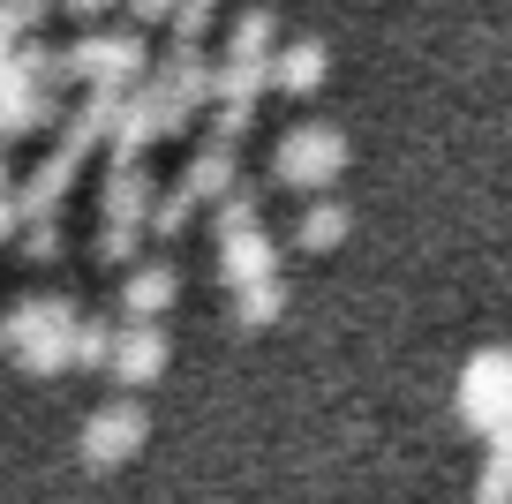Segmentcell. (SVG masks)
<instances>
[{"mask_svg": "<svg viewBox=\"0 0 512 504\" xmlns=\"http://www.w3.org/2000/svg\"><path fill=\"white\" fill-rule=\"evenodd\" d=\"M76 316L83 309L68 294H31V301H16V309L0 316V347L23 362V377H61V369H76V362H68Z\"/></svg>", "mask_w": 512, "mask_h": 504, "instance_id": "6da1fadb", "label": "cell"}, {"mask_svg": "<svg viewBox=\"0 0 512 504\" xmlns=\"http://www.w3.org/2000/svg\"><path fill=\"white\" fill-rule=\"evenodd\" d=\"M347 136H339L332 121H302V128H287V136L272 143V181L279 189H302V196H317V189H332L339 174H347Z\"/></svg>", "mask_w": 512, "mask_h": 504, "instance_id": "7a4b0ae2", "label": "cell"}, {"mask_svg": "<svg viewBox=\"0 0 512 504\" xmlns=\"http://www.w3.org/2000/svg\"><path fill=\"white\" fill-rule=\"evenodd\" d=\"M68 76L76 83H98V91H128V83L151 76V46L144 31H91L68 46Z\"/></svg>", "mask_w": 512, "mask_h": 504, "instance_id": "3957f363", "label": "cell"}, {"mask_svg": "<svg viewBox=\"0 0 512 504\" xmlns=\"http://www.w3.org/2000/svg\"><path fill=\"white\" fill-rule=\"evenodd\" d=\"M181 128H189V106H181V98L166 91L159 76H144V83H136V91H128L121 121H113V158H144L151 143L181 136Z\"/></svg>", "mask_w": 512, "mask_h": 504, "instance_id": "277c9868", "label": "cell"}, {"mask_svg": "<svg viewBox=\"0 0 512 504\" xmlns=\"http://www.w3.org/2000/svg\"><path fill=\"white\" fill-rule=\"evenodd\" d=\"M452 407H460V422L475 429V437H490V429L505 422V407H512V354H505V347H482L475 362L460 369Z\"/></svg>", "mask_w": 512, "mask_h": 504, "instance_id": "5b68a950", "label": "cell"}, {"mask_svg": "<svg viewBox=\"0 0 512 504\" xmlns=\"http://www.w3.org/2000/svg\"><path fill=\"white\" fill-rule=\"evenodd\" d=\"M144 437H151V414L136 407V399H113V407H98L91 422H83V467L91 474H106V467H128V459L144 452Z\"/></svg>", "mask_w": 512, "mask_h": 504, "instance_id": "8992f818", "label": "cell"}, {"mask_svg": "<svg viewBox=\"0 0 512 504\" xmlns=\"http://www.w3.org/2000/svg\"><path fill=\"white\" fill-rule=\"evenodd\" d=\"M106 377L128 384V392H144V384L166 377V331H159V316H128V324H113Z\"/></svg>", "mask_w": 512, "mask_h": 504, "instance_id": "52a82bcc", "label": "cell"}, {"mask_svg": "<svg viewBox=\"0 0 512 504\" xmlns=\"http://www.w3.org/2000/svg\"><path fill=\"white\" fill-rule=\"evenodd\" d=\"M264 271H279V241L264 234V219L226 226L219 234V286H249V279H264Z\"/></svg>", "mask_w": 512, "mask_h": 504, "instance_id": "ba28073f", "label": "cell"}, {"mask_svg": "<svg viewBox=\"0 0 512 504\" xmlns=\"http://www.w3.org/2000/svg\"><path fill=\"white\" fill-rule=\"evenodd\" d=\"M151 174H144V158H113L106 166V196H98V219H121V226H144L151 219Z\"/></svg>", "mask_w": 512, "mask_h": 504, "instance_id": "9c48e42d", "label": "cell"}, {"mask_svg": "<svg viewBox=\"0 0 512 504\" xmlns=\"http://www.w3.org/2000/svg\"><path fill=\"white\" fill-rule=\"evenodd\" d=\"M324 76H332V53H324V38H294V46H272V91L309 98V91H324Z\"/></svg>", "mask_w": 512, "mask_h": 504, "instance_id": "30bf717a", "label": "cell"}, {"mask_svg": "<svg viewBox=\"0 0 512 504\" xmlns=\"http://www.w3.org/2000/svg\"><path fill=\"white\" fill-rule=\"evenodd\" d=\"M174 294H181V271L166 264V256L128 264V279H121V309L128 316H166V309H174Z\"/></svg>", "mask_w": 512, "mask_h": 504, "instance_id": "8fae6325", "label": "cell"}, {"mask_svg": "<svg viewBox=\"0 0 512 504\" xmlns=\"http://www.w3.org/2000/svg\"><path fill=\"white\" fill-rule=\"evenodd\" d=\"M151 76H159L189 113H204V106H211V61H204V46H181V38H174V53H166Z\"/></svg>", "mask_w": 512, "mask_h": 504, "instance_id": "7c38bea8", "label": "cell"}, {"mask_svg": "<svg viewBox=\"0 0 512 504\" xmlns=\"http://www.w3.org/2000/svg\"><path fill=\"white\" fill-rule=\"evenodd\" d=\"M226 316H234L241 331L279 324V316H287V279H279V271H264V279H249V286H226Z\"/></svg>", "mask_w": 512, "mask_h": 504, "instance_id": "4fadbf2b", "label": "cell"}, {"mask_svg": "<svg viewBox=\"0 0 512 504\" xmlns=\"http://www.w3.org/2000/svg\"><path fill=\"white\" fill-rule=\"evenodd\" d=\"M181 189H189V196H196V204H204V211H211V204H219V196H226V189H234V143H226V136H211V143H204V151H196V158H189V174H181Z\"/></svg>", "mask_w": 512, "mask_h": 504, "instance_id": "5bb4252c", "label": "cell"}, {"mask_svg": "<svg viewBox=\"0 0 512 504\" xmlns=\"http://www.w3.org/2000/svg\"><path fill=\"white\" fill-rule=\"evenodd\" d=\"M347 226H354V211L339 204V196H324V189H317V204L302 211V226H294V241H302L309 256H324V249H339V241H347Z\"/></svg>", "mask_w": 512, "mask_h": 504, "instance_id": "9a60e30c", "label": "cell"}, {"mask_svg": "<svg viewBox=\"0 0 512 504\" xmlns=\"http://www.w3.org/2000/svg\"><path fill=\"white\" fill-rule=\"evenodd\" d=\"M272 46H279L272 8H249V16L234 23V38H226V53H234V61H272Z\"/></svg>", "mask_w": 512, "mask_h": 504, "instance_id": "2e32d148", "label": "cell"}, {"mask_svg": "<svg viewBox=\"0 0 512 504\" xmlns=\"http://www.w3.org/2000/svg\"><path fill=\"white\" fill-rule=\"evenodd\" d=\"M196 211H204V204H196V196H189V189H166V196H151V219H144V234H159V241H174V234H181V226H189V219H196Z\"/></svg>", "mask_w": 512, "mask_h": 504, "instance_id": "e0dca14e", "label": "cell"}, {"mask_svg": "<svg viewBox=\"0 0 512 504\" xmlns=\"http://www.w3.org/2000/svg\"><path fill=\"white\" fill-rule=\"evenodd\" d=\"M106 347H113V324H106V316H76L68 362H76V369H106Z\"/></svg>", "mask_w": 512, "mask_h": 504, "instance_id": "ac0fdd59", "label": "cell"}, {"mask_svg": "<svg viewBox=\"0 0 512 504\" xmlns=\"http://www.w3.org/2000/svg\"><path fill=\"white\" fill-rule=\"evenodd\" d=\"M144 226H121V219H98V264H136V249H144Z\"/></svg>", "mask_w": 512, "mask_h": 504, "instance_id": "d6986e66", "label": "cell"}, {"mask_svg": "<svg viewBox=\"0 0 512 504\" xmlns=\"http://www.w3.org/2000/svg\"><path fill=\"white\" fill-rule=\"evenodd\" d=\"M38 23H46V8H31V0H0V61H8L16 38H31Z\"/></svg>", "mask_w": 512, "mask_h": 504, "instance_id": "ffe728a7", "label": "cell"}, {"mask_svg": "<svg viewBox=\"0 0 512 504\" xmlns=\"http://www.w3.org/2000/svg\"><path fill=\"white\" fill-rule=\"evenodd\" d=\"M211 16H219V0H174V38L181 46H204V31H211Z\"/></svg>", "mask_w": 512, "mask_h": 504, "instance_id": "44dd1931", "label": "cell"}, {"mask_svg": "<svg viewBox=\"0 0 512 504\" xmlns=\"http://www.w3.org/2000/svg\"><path fill=\"white\" fill-rule=\"evenodd\" d=\"M475 504H512V452H497V444H490V459H482Z\"/></svg>", "mask_w": 512, "mask_h": 504, "instance_id": "7402d4cb", "label": "cell"}, {"mask_svg": "<svg viewBox=\"0 0 512 504\" xmlns=\"http://www.w3.org/2000/svg\"><path fill=\"white\" fill-rule=\"evenodd\" d=\"M23 256H31V264H53V256H61V219H31L23 226Z\"/></svg>", "mask_w": 512, "mask_h": 504, "instance_id": "603a6c76", "label": "cell"}, {"mask_svg": "<svg viewBox=\"0 0 512 504\" xmlns=\"http://www.w3.org/2000/svg\"><path fill=\"white\" fill-rule=\"evenodd\" d=\"M16 234H23V196L8 181V158H0V241H16Z\"/></svg>", "mask_w": 512, "mask_h": 504, "instance_id": "cb8c5ba5", "label": "cell"}, {"mask_svg": "<svg viewBox=\"0 0 512 504\" xmlns=\"http://www.w3.org/2000/svg\"><path fill=\"white\" fill-rule=\"evenodd\" d=\"M128 16H136V23H166V16H174V0H128Z\"/></svg>", "mask_w": 512, "mask_h": 504, "instance_id": "d4e9b609", "label": "cell"}, {"mask_svg": "<svg viewBox=\"0 0 512 504\" xmlns=\"http://www.w3.org/2000/svg\"><path fill=\"white\" fill-rule=\"evenodd\" d=\"M61 8H76V16H106L113 0H61Z\"/></svg>", "mask_w": 512, "mask_h": 504, "instance_id": "484cf974", "label": "cell"}, {"mask_svg": "<svg viewBox=\"0 0 512 504\" xmlns=\"http://www.w3.org/2000/svg\"><path fill=\"white\" fill-rule=\"evenodd\" d=\"M31 8H53V0H31Z\"/></svg>", "mask_w": 512, "mask_h": 504, "instance_id": "4316f807", "label": "cell"}]
</instances>
